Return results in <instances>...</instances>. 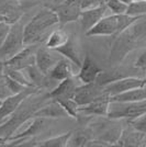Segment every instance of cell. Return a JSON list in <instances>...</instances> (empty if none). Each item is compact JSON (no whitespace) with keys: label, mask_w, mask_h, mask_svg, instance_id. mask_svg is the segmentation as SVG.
I'll return each mask as SVG.
<instances>
[{"label":"cell","mask_w":146,"mask_h":147,"mask_svg":"<svg viewBox=\"0 0 146 147\" xmlns=\"http://www.w3.org/2000/svg\"><path fill=\"white\" fill-rule=\"evenodd\" d=\"M143 45H146V16L135 21L114 37L109 56L111 66H119L131 52Z\"/></svg>","instance_id":"obj_1"},{"label":"cell","mask_w":146,"mask_h":147,"mask_svg":"<svg viewBox=\"0 0 146 147\" xmlns=\"http://www.w3.org/2000/svg\"><path fill=\"white\" fill-rule=\"evenodd\" d=\"M49 99V91H43V89H39L36 92L29 96L8 117L6 122L0 125V138H3L6 142L8 141L17 132V129L25 124L31 117H33L35 111L40 109L45 102H47Z\"/></svg>","instance_id":"obj_2"},{"label":"cell","mask_w":146,"mask_h":147,"mask_svg":"<svg viewBox=\"0 0 146 147\" xmlns=\"http://www.w3.org/2000/svg\"><path fill=\"white\" fill-rule=\"evenodd\" d=\"M58 24V17L51 7H44L24 26V44H39L45 38L51 28Z\"/></svg>","instance_id":"obj_3"},{"label":"cell","mask_w":146,"mask_h":147,"mask_svg":"<svg viewBox=\"0 0 146 147\" xmlns=\"http://www.w3.org/2000/svg\"><path fill=\"white\" fill-rule=\"evenodd\" d=\"M142 17H132L126 13L104 16L97 24L86 32V36H118Z\"/></svg>","instance_id":"obj_4"},{"label":"cell","mask_w":146,"mask_h":147,"mask_svg":"<svg viewBox=\"0 0 146 147\" xmlns=\"http://www.w3.org/2000/svg\"><path fill=\"white\" fill-rule=\"evenodd\" d=\"M93 138L101 140L108 143L110 146L116 145L121 136L123 124L121 120L110 119L108 117H97L95 121L88 124Z\"/></svg>","instance_id":"obj_5"},{"label":"cell","mask_w":146,"mask_h":147,"mask_svg":"<svg viewBox=\"0 0 146 147\" xmlns=\"http://www.w3.org/2000/svg\"><path fill=\"white\" fill-rule=\"evenodd\" d=\"M25 46L24 44V25L19 20L12 24L7 32L0 45V61H6L18 54Z\"/></svg>","instance_id":"obj_6"},{"label":"cell","mask_w":146,"mask_h":147,"mask_svg":"<svg viewBox=\"0 0 146 147\" xmlns=\"http://www.w3.org/2000/svg\"><path fill=\"white\" fill-rule=\"evenodd\" d=\"M146 113V100L142 101H130V102H118L111 101L109 112L107 117L116 120L132 121Z\"/></svg>","instance_id":"obj_7"},{"label":"cell","mask_w":146,"mask_h":147,"mask_svg":"<svg viewBox=\"0 0 146 147\" xmlns=\"http://www.w3.org/2000/svg\"><path fill=\"white\" fill-rule=\"evenodd\" d=\"M52 8L58 17V24H61L62 26L79 20L82 11L81 0H66Z\"/></svg>","instance_id":"obj_8"},{"label":"cell","mask_w":146,"mask_h":147,"mask_svg":"<svg viewBox=\"0 0 146 147\" xmlns=\"http://www.w3.org/2000/svg\"><path fill=\"white\" fill-rule=\"evenodd\" d=\"M141 87H146V77L140 78L135 76H126L105 85L103 87V90L112 97V96H116V94H120L135 88H141Z\"/></svg>","instance_id":"obj_9"},{"label":"cell","mask_w":146,"mask_h":147,"mask_svg":"<svg viewBox=\"0 0 146 147\" xmlns=\"http://www.w3.org/2000/svg\"><path fill=\"white\" fill-rule=\"evenodd\" d=\"M37 49H39L37 44L25 45L18 54H16L10 59L5 61V65L14 69L24 70L26 67L35 64V54H36Z\"/></svg>","instance_id":"obj_10"},{"label":"cell","mask_w":146,"mask_h":147,"mask_svg":"<svg viewBox=\"0 0 146 147\" xmlns=\"http://www.w3.org/2000/svg\"><path fill=\"white\" fill-rule=\"evenodd\" d=\"M39 89H42V88L29 87L23 91L19 92V93H14V94L8 97L5 100H2V102L0 104V120L10 117L13 112L21 105V103L24 101L25 99L31 94H33L34 92H36Z\"/></svg>","instance_id":"obj_11"},{"label":"cell","mask_w":146,"mask_h":147,"mask_svg":"<svg viewBox=\"0 0 146 147\" xmlns=\"http://www.w3.org/2000/svg\"><path fill=\"white\" fill-rule=\"evenodd\" d=\"M111 96L104 92L90 103L79 107V117H107L109 112Z\"/></svg>","instance_id":"obj_12"},{"label":"cell","mask_w":146,"mask_h":147,"mask_svg":"<svg viewBox=\"0 0 146 147\" xmlns=\"http://www.w3.org/2000/svg\"><path fill=\"white\" fill-rule=\"evenodd\" d=\"M104 93L103 87L98 85L97 82H90V84H81L77 87L76 91L74 93V100L79 104V107L86 105L90 103L98 97Z\"/></svg>","instance_id":"obj_13"},{"label":"cell","mask_w":146,"mask_h":147,"mask_svg":"<svg viewBox=\"0 0 146 147\" xmlns=\"http://www.w3.org/2000/svg\"><path fill=\"white\" fill-rule=\"evenodd\" d=\"M63 56L56 49H49L46 46H39L35 54V65L44 75H49L51 69Z\"/></svg>","instance_id":"obj_14"},{"label":"cell","mask_w":146,"mask_h":147,"mask_svg":"<svg viewBox=\"0 0 146 147\" xmlns=\"http://www.w3.org/2000/svg\"><path fill=\"white\" fill-rule=\"evenodd\" d=\"M80 85H81V82L77 78V76L66 78V79L59 81V84L57 86L53 88L51 91H49V98L56 100V101H61V100L67 98H73L77 87Z\"/></svg>","instance_id":"obj_15"},{"label":"cell","mask_w":146,"mask_h":147,"mask_svg":"<svg viewBox=\"0 0 146 147\" xmlns=\"http://www.w3.org/2000/svg\"><path fill=\"white\" fill-rule=\"evenodd\" d=\"M145 134L146 133L135 129L128 121V124L123 126L121 136L116 142V146H145Z\"/></svg>","instance_id":"obj_16"},{"label":"cell","mask_w":146,"mask_h":147,"mask_svg":"<svg viewBox=\"0 0 146 147\" xmlns=\"http://www.w3.org/2000/svg\"><path fill=\"white\" fill-rule=\"evenodd\" d=\"M62 56L68 58L73 63L77 68H80L82 64V58H81V53L79 49V44L77 41V37L75 35H69V38L64 45L56 49Z\"/></svg>","instance_id":"obj_17"},{"label":"cell","mask_w":146,"mask_h":147,"mask_svg":"<svg viewBox=\"0 0 146 147\" xmlns=\"http://www.w3.org/2000/svg\"><path fill=\"white\" fill-rule=\"evenodd\" d=\"M108 10L107 5L92 8V9H87L82 10L80 14V25L84 32H88L91 28H93L98 22L105 16V12Z\"/></svg>","instance_id":"obj_18"},{"label":"cell","mask_w":146,"mask_h":147,"mask_svg":"<svg viewBox=\"0 0 146 147\" xmlns=\"http://www.w3.org/2000/svg\"><path fill=\"white\" fill-rule=\"evenodd\" d=\"M24 11L19 0H0V16L5 17L10 24L21 20Z\"/></svg>","instance_id":"obj_19"},{"label":"cell","mask_w":146,"mask_h":147,"mask_svg":"<svg viewBox=\"0 0 146 147\" xmlns=\"http://www.w3.org/2000/svg\"><path fill=\"white\" fill-rule=\"evenodd\" d=\"M101 71H102V69L92 61L90 56L87 55L84 58L82 64L79 68V71L76 76L80 80L81 84H90V82H95L97 80V77Z\"/></svg>","instance_id":"obj_20"},{"label":"cell","mask_w":146,"mask_h":147,"mask_svg":"<svg viewBox=\"0 0 146 147\" xmlns=\"http://www.w3.org/2000/svg\"><path fill=\"white\" fill-rule=\"evenodd\" d=\"M66 117H68V114L62 107V104L53 99H49L47 102H45L33 114V117H43V119H59Z\"/></svg>","instance_id":"obj_21"},{"label":"cell","mask_w":146,"mask_h":147,"mask_svg":"<svg viewBox=\"0 0 146 147\" xmlns=\"http://www.w3.org/2000/svg\"><path fill=\"white\" fill-rule=\"evenodd\" d=\"M74 64L66 57H62L59 61L55 64V66L49 73V78L53 81H62V80L76 76V73L74 70Z\"/></svg>","instance_id":"obj_22"},{"label":"cell","mask_w":146,"mask_h":147,"mask_svg":"<svg viewBox=\"0 0 146 147\" xmlns=\"http://www.w3.org/2000/svg\"><path fill=\"white\" fill-rule=\"evenodd\" d=\"M44 123H45V119H43V117H31L29 120L28 127L23 131L16 132L8 141L17 140V138H31L42 131L44 127Z\"/></svg>","instance_id":"obj_23"},{"label":"cell","mask_w":146,"mask_h":147,"mask_svg":"<svg viewBox=\"0 0 146 147\" xmlns=\"http://www.w3.org/2000/svg\"><path fill=\"white\" fill-rule=\"evenodd\" d=\"M142 100H146V87L135 88L111 97V101H118V102H130V101H142Z\"/></svg>","instance_id":"obj_24"},{"label":"cell","mask_w":146,"mask_h":147,"mask_svg":"<svg viewBox=\"0 0 146 147\" xmlns=\"http://www.w3.org/2000/svg\"><path fill=\"white\" fill-rule=\"evenodd\" d=\"M92 138H93V136H92L91 131L89 129L88 126H86L85 129H80L78 131H75V132L73 131L67 146L86 147L87 143Z\"/></svg>","instance_id":"obj_25"},{"label":"cell","mask_w":146,"mask_h":147,"mask_svg":"<svg viewBox=\"0 0 146 147\" xmlns=\"http://www.w3.org/2000/svg\"><path fill=\"white\" fill-rule=\"evenodd\" d=\"M68 38H69V35L67 34L66 31L59 28L57 30H54L52 33H49V36L45 40L44 46L52 49H57L58 47H61L62 45L66 43Z\"/></svg>","instance_id":"obj_26"},{"label":"cell","mask_w":146,"mask_h":147,"mask_svg":"<svg viewBox=\"0 0 146 147\" xmlns=\"http://www.w3.org/2000/svg\"><path fill=\"white\" fill-rule=\"evenodd\" d=\"M73 131H69L66 133H63L54 137H49L45 141L37 143V146L40 147H66L68 145V141L72 136Z\"/></svg>","instance_id":"obj_27"},{"label":"cell","mask_w":146,"mask_h":147,"mask_svg":"<svg viewBox=\"0 0 146 147\" xmlns=\"http://www.w3.org/2000/svg\"><path fill=\"white\" fill-rule=\"evenodd\" d=\"M5 76L11 78V79L18 81L20 84L24 85L26 87H34L33 84L30 81V79L28 78V76L24 73H22L21 69H14V68L8 67L5 65Z\"/></svg>","instance_id":"obj_28"},{"label":"cell","mask_w":146,"mask_h":147,"mask_svg":"<svg viewBox=\"0 0 146 147\" xmlns=\"http://www.w3.org/2000/svg\"><path fill=\"white\" fill-rule=\"evenodd\" d=\"M58 102L62 104L64 110L67 112L68 117L78 120V117H79V104L74 100V98L64 99V100H61Z\"/></svg>","instance_id":"obj_29"},{"label":"cell","mask_w":146,"mask_h":147,"mask_svg":"<svg viewBox=\"0 0 146 147\" xmlns=\"http://www.w3.org/2000/svg\"><path fill=\"white\" fill-rule=\"evenodd\" d=\"M126 14L132 17H145L146 16V0H136L131 2L128 7Z\"/></svg>","instance_id":"obj_30"},{"label":"cell","mask_w":146,"mask_h":147,"mask_svg":"<svg viewBox=\"0 0 146 147\" xmlns=\"http://www.w3.org/2000/svg\"><path fill=\"white\" fill-rule=\"evenodd\" d=\"M105 5L112 14H123L128 11V5L122 0H105Z\"/></svg>","instance_id":"obj_31"},{"label":"cell","mask_w":146,"mask_h":147,"mask_svg":"<svg viewBox=\"0 0 146 147\" xmlns=\"http://www.w3.org/2000/svg\"><path fill=\"white\" fill-rule=\"evenodd\" d=\"M5 79H6L7 85L9 86V88H10V90L12 91L13 94H14V93H19V92L25 90L26 88H29V87L24 86V85L20 84V82H18V81H16V80H13V79H11V78H9V77H7V76H5Z\"/></svg>","instance_id":"obj_32"},{"label":"cell","mask_w":146,"mask_h":147,"mask_svg":"<svg viewBox=\"0 0 146 147\" xmlns=\"http://www.w3.org/2000/svg\"><path fill=\"white\" fill-rule=\"evenodd\" d=\"M133 125L136 129H139L143 133H146V113L142 117H137L135 120H132V121H128Z\"/></svg>","instance_id":"obj_33"},{"label":"cell","mask_w":146,"mask_h":147,"mask_svg":"<svg viewBox=\"0 0 146 147\" xmlns=\"http://www.w3.org/2000/svg\"><path fill=\"white\" fill-rule=\"evenodd\" d=\"M105 5V0H81V9L87 10V9H92L97 7Z\"/></svg>","instance_id":"obj_34"},{"label":"cell","mask_w":146,"mask_h":147,"mask_svg":"<svg viewBox=\"0 0 146 147\" xmlns=\"http://www.w3.org/2000/svg\"><path fill=\"white\" fill-rule=\"evenodd\" d=\"M12 94H13L12 91L10 90L9 86L7 85L6 79L3 78V79L0 80V100L2 101V100H5V99H7L8 97L12 96Z\"/></svg>","instance_id":"obj_35"},{"label":"cell","mask_w":146,"mask_h":147,"mask_svg":"<svg viewBox=\"0 0 146 147\" xmlns=\"http://www.w3.org/2000/svg\"><path fill=\"white\" fill-rule=\"evenodd\" d=\"M134 67L136 68V69H139V70H141V71H144L146 74V49L137 57V59H136L135 64H134Z\"/></svg>","instance_id":"obj_36"},{"label":"cell","mask_w":146,"mask_h":147,"mask_svg":"<svg viewBox=\"0 0 146 147\" xmlns=\"http://www.w3.org/2000/svg\"><path fill=\"white\" fill-rule=\"evenodd\" d=\"M42 0H19V2L21 3V6L23 7V9H28L31 7L35 6L37 3H40Z\"/></svg>","instance_id":"obj_37"},{"label":"cell","mask_w":146,"mask_h":147,"mask_svg":"<svg viewBox=\"0 0 146 147\" xmlns=\"http://www.w3.org/2000/svg\"><path fill=\"white\" fill-rule=\"evenodd\" d=\"M5 78V61H0V80Z\"/></svg>","instance_id":"obj_38"},{"label":"cell","mask_w":146,"mask_h":147,"mask_svg":"<svg viewBox=\"0 0 146 147\" xmlns=\"http://www.w3.org/2000/svg\"><path fill=\"white\" fill-rule=\"evenodd\" d=\"M64 1H66V0H52V2L54 3V6H57V5H59V3L64 2Z\"/></svg>","instance_id":"obj_39"},{"label":"cell","mask_w":146,"mask_h":147,"mask_svg":"<svg viewBox=\"0 0 146 147\" xmlns=\"http://www.w3.org/2000/svg\"><path fill=\"white\" fill-rule=\"evenodd\" d=\"M1 22H6V23H9V22H8V20H7V19L5 18V17L0 16V23H1ZM9 24H10V23H9Z\"/></svg>","instance_id":"obj_40"},{"label":"cell","mask_w":146,"mask_h":147,"mask_svg":"<svg viewBox=\"0 0 146 147\" xmlns=\"http://www.w3.org/2000/svg\"><path fill=\"white\" fill-rule=\"evenodd\" d=\"M7 120H8V117H6V119H1V120H0V125H1V124H3Z\"/></svg>","instance_id":"obj_41"},{"label":"cell","mask_w":146,"mask_h":147,"mask_svg":"<svg viewBox=\"0 0 146 147\" xmlns=\"http://www.w3.org/2000/svg\"><path fill=\"white\" fill-rule=\"evenodd\" d=\"M1 102H2V101H1V100H0V104H1Z\"/></svg>","instance_id":"obj_42"}]
</instances>
